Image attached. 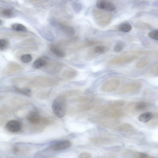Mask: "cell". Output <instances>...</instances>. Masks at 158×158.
Masks as SVG:
<instances>
[{
    "mask_svg": "<svg viewBox=\"0 0 158 158\" xmlns=\"http://www.w3.org/2000/svg\"><path fill=\"white\" fill-rule=\"evenodd\" d=\"M125 45L122 42L117 43L114 48V51L115 52L119 53L122 51L124 49Z\"/></svg>",
    "mask_w": 158,
    "mask_h": 158,
    "instance_id": "4316f807",
    "label": "cell"
},
{
    "mask_svg": "<svg viewBox=\"0 0 158 158\" xmlns=\"http://www.w3.org/2000/svg\"><path fill=\"white\" fill-rule=\"evenodd\" d=\"M142 86L140 82H136L127 84L121 87L118 91L119 95H125L136 92L139 90Z\"/></svg>",
    "mask_w": 158,
    "mask_h": 158,
    "instance_id": "5b68a950",
    "label": "cell"
},
{
    "mask_svg": "<svg viewBox=\"0 0 158 158\" xmlns=\"http://www.w3.org/2000/svg\"><path fill=\"white\" fill-rule=\"evenodd\" d=\"M120 84V81L118 79H110L103 84L101 90L105 92H112L116 90L119 87Z\"/></svg>",
    "mask_w": 158,
    "mask_h": 158,
    "instance_id": "8992f818",
    "label": "cell"
},
{
    "mask_svg": "<svg viewBox=\"0 0 158 158\" xmlns=\"http://www.w3.org/2000/svg\"><path fill=\"white\" fill-rule=\"evenodd\" d=\"M6 127L10 132L16 133L19 132L22 130V125L19 121L16 120H12L7 123Z\"/></svg>",
    "mask_w": 158,
    "mask_h": 158,
    "instance_id": "8fae6325",
    "label": "cell"
},
{
    "mask_svg": "<svg viewBox=\"0 0 158 158\" xmlns=\"http://www.w3.org/2000/svg\"><path fill=\"white\" fill-rule=\"evenodd\" d=\"M94 106V104L89 103L83 105L81 106L82 109L84 110H88L92 108Z\"/></svg>",
    "mask_w": 158,
    "mask_h": 158,
    "instance_id": "e575fe53",
    "label": "cell"
},
{
    "mask_svg": "<svg viewBox=\"0 0 158 158\" xmlns=\"http://www.w3.org/2000/svg\"><path fill=\"white\" fill-rule=\"evenodd\" d=\"M138 58V57L135 56L117 57L111 59L109 61L108 64L110 65H115L129 63L134 62Z\"/></svg>",
    "mask_w": 158,
    "mask_h": 158,
    "instance_id": "52a82bcc",
    "label": "cell"
},
{
    "mask_svg": "<svg viewBox=\"0 0 158 158\" xmlns=\"http://www.w3.org/2000/svg\"><path fill=\"white\" fill-rule=\"evenodd\" d=\"M97 7L100 10L108 12H112L116 8L114 5L108 0H98Z\"/></svg>",
    "mask_w": 158,
    "mask_h": 158,
    "instance_id": "ba28073f",
    "label": "cell"
},
{
    "mask_svg": "<svg viewBox=\"0 0 158 158\" xmlns=\"http://www.w3.org/2000/svg\"><path fill=\"white\" fill-rule=\"evenodd\" d=\"M66 108V100L64 96L58 97L53 103L52 109L53 112L59 118H62L65 115Z\"/></svg>",
    "mask_w": 158,
    "mask_h": 158,
    "instance_id": "6da1fadb",
    "label": "cell"
},
{
    "mask_svg": "<svg viewBox=\"0 0 158 158\" xmlns=\"http://www.w3.org/2000/svg\"><path fill=\"white\" fill-rule=\"evenodd\" d=\"M131 25L128 23H124L120 25L118 27V30L124 33L130 31L132 29Z\"/></svg>",
    "mask_w": 158,
    "mask_h": 158,
    "instance_id": "44dd1931",
    "label": "cell"
},
{
    "mask_svg": "<svg viewBox=\"0 0 158 158\" xmlns=\"http://www.w3.org/2000/svg\"><path fill=\"white\" fill-rule=\"evenodd\" d=\"M101 43V42L98 41L88 40L84 42L80 46L81 48H86L92 47L99 44Z\"/></svg>",
    "mask_w": 158,
    "mask_h": 158,
    "instance_id": "603a6c76",
    "label": "cell"
},
{
    "mask_svg": "<svg viewBox=\"0 0 158 158\" xmlns=\"http://www.w3.org/2000/svg\"><path fill=\"white\" fill-rule=\"evenodd\" d=\"M77 38H74L70 39L63 40L60 41L59 45L60 46H67L73 44L77 42L78 40Z\"/></svg>",
    "mask_w": 158,
    "mask_h": 158,
    "instance_id": "7402d4cb",
    "label": "cell"
},
{
    "mask_svg": "<svg viewBox=\"0 0 158 158\" xmlns=\"http://www.w3.org/2000/svg\"><path fill=\"white\" fill-rule=\"evenodd\" d=\"M41 0H30V1L34 3H39Z\"/></svg>",
    "mask_w": 158,
    "mask_h": 158,
    "instance_id": "8d00e7d4",
    "label": "cell"
},
{
    "mask_svg": "<svg viewBox=\"0 0 158 158\" xmlns=\"http://www.w3.org/2000/svg\"><path fill=\"white\" fill-rule=\"evenodd\" d=\"M21 60L25 63H28L32 59V57L30 54H26L22 55L21 57Z\"/></svg>",
    "mask_w": 158,
    "mask_h": 158,
    "instance_id": "f1b7e54d",
    "label": "cell"
},
{
    "mask_svg": "<svg viewBox=\"0 0 158 158\" xmlns=\"http://www.w3.org/2000/svg\"><path fill=\"white\" fill-rule=\"evenodd\" d=\"M2 20H0V25H1L2 24Z\"/></svg>",
    "mask_w": 158,
    "mask_h": 158,
    "instance_id": "74e56055",
    "label": "cell"
},
{
    "mask_svg": "<svg viewBox=\"0 0 158 158\" xmlns=\"http://www.w3.org/2000/svg\"><path fill=\"white\" fill-rule=\"evenodd\" d=\"M12 27L13 29L17 31H26L27 30L26 27L21 24H14L12 25Z\"/></svg>",
    "mask_w": 158,
    "mask_h": 158,
    "instance_id": "d4e9b609",
    "label": "cell"
},
{
    "mask_svg": "<svg viewBox=\"0 0 158 158\" xmlns=\"http://www.w3.org/2000/svg\"><path fill=\"white\" fill-rule=\"evenodd\" d=\"M149 73L154 75H157L158 74V65L157 63L153 66L149 70Z\"/></svg>",
    "mask_w": 158,
    "mask_h": 158,
    "instance_id": "d6a6232c",
    "label": "cell"
},
{
    "mask_svg": "<svg viewBox=\"0 0 158 158\" xmlns=\"http://www.w3.org/2000/svg\"><path fill=\"white\" fill-rule=\"evenodd\" d=\"M148 104L144 101H139L136 103L133 106V109L137 111L145 110L148 107Z\"/></svg>",
    "mask_w": 158,
    "mask_h": 158,
    "instance_id": "d6986e66",
    "label": "cell"
},
{
    "mask_svg": "<svg viewBox=\"0 0 158 158\" xmlns=\"http://www.w3.org/2000/svg\"><path fill=\"white\" fill-rule=\"evenodd\" d=\"M16 89L19 92L27 96H30L31 95V90L29 88H17Z\"/></svg>",
    "mask_w": 158,
    "mask_h": 158,
    "instance_id": "484cf974",
    "label": "cell"
},
{
    "mask_svg": "<svg viewBox=\"0 0 158 158\" xmlns=\"http://www.w3.org/2000/svg\"><path fill=\"white\" fill-rule=\"evenodd\" d=\"M134 157L136 158H153V157L145 153L137 152L134 153L133 154Z\"/></svg>",
    "mask_w": 158,
    "mask_h": 158,
    "instance_id": "cb8c5ba5",
    "label": "cell"
},
{
    "mask_svg": "<svg viewBox=\"0 0 158 158\" xmlns=\"http://www.w3.org/2000/svg\"><path fill=\"white\" fill-rule=\"evenodd\" d=\"M22 69V67L19 64L11 62L6 67L5 73L7 75H13L19 72Z\"/></svg>",
    "mask_w": 158,
    "mask_h": 158,
    "instance_id": "30bf717a",
    "label": "cell"
},
{
    "mask_svg": "<svg viewBox=\"0 0 158 158\" xmlns=\"http://www.w3.org/2000/svg\"><path fill=\"white\" fill-rule=\"evenodd\" d=\"M49 60L44 57L39 58L36 60L33 64V67L35 69H39L46 67L49 62Z\"/></svg>",
    "mask_w": 158,
    "mask_h": 158,
    "instance_id": "5bb4252c",
    "label": "cell"
},
{
    "mask_svg": "<svg viewBox=\"0 0 158 158\" xmlns=\"http://www.w3.org/2000/svg\"><path fill=\"white\" fill-rule=\"evenodd\" d=\"M9 45L8 40L5 39H0V49L5 50L7 49Z\"/></svg>",
    "mask_w": 158,
    "mask_h": 158,
    "instance_id": "83f0119b",
    "label": "cell"
},
{
    "mask_svg": "<svg viewBox=\"0 0 158 158\" xmlns=\"http://www.w3.org/2000/svg\"><path fill=\"white\" fill-rule=\"evenodd\" d=\"M58 82V80L51 78L38 77L32 79L30 83L33 86L49 87L55 85Z\"/></svg>",
    "mask_w": 158,
    "mask_h": 158,
    "instance_id": "3957f363",
    "label": "cell"
},
{
    "mask_svg": "<svg viewBox=\"0 0 158 158\" xmlns=\"http://www.w3.org/2000/svg\"><path fill=\"white\" fill-rule=\"evenodd\" d=\"M100 110L103 116L108 117L119 118L124 115V113L122 111L115 109L109 105L102 106L100 108Z\"/></svg>",
    "mask_w": 158,
    "mask_h": 158,
    "instance_id": "277c9868",
    "label": "cell"
},
{
    "mask_svg": "<svg viewBox=\"0 0 158 158\" xmlns=\"http://www.w3.org/2000/svg\"><path fill=\"white\" fill-rule=\"evenodd\" d=\"M149 63L148 61H143L139 62L136 64V68L138 69H142L147 66Z\"/></svg>",
    "mask_w": 158,
    "mask_h": 158,
    "instance_id": "f546056e",
    "label": "cell"
},
{
    "mask_svg": "<svg viewBox=\"0 0 158 158\" xmlns=\"http://www.w3.org/2000/svg\"><path fill=\"white\" fill-rule=\"evenodd\" d=\"M153 117V113L151 112H147L140 115L138 118L140 122L146 123L151 120Z\"/></svg>",
    "mask_w": 158,
    "mask_h": 158,
    "instance_id": "2e32d148",
    "label": "cell"
},
{
    "mask_svg": "<svg viewBox=\"0 0 158 158\" xmlns=\"http://www.w3.org/2000/svg\"><path fill=\"white\" fill-rule=\"evenodd\" d=\"M106 50V47L103 46H98L95 47L94 51L96 54H102Z\"/></svg>",
    "mask_w": 158,
    "mask_h": 158,
    "instance_id": "4dcf8cb0",
    "label": "cell"
},
{
    "mask_svg": "<svg viewBox=\"0 0 158 158\" xmlns=\"http://www.w3.org/2000/svg\"><path fill=\"white\" fill-rule=\"evenodd\" d=\"M49 49L51 52L56 56L60 58H63L66 56V53L59 46L55 45H51Z\"/></svg>",
    "mask_w": 158,
    "mask_h": 158,
    "instance_id": "4fadbf2b",
    "label": "cell"
},
{
    "mask_svg": "<svg viewBox=\"0 0 158 158\" xmlns=\"http://www.w3.org/2000/svg\"><path fill=\"white\" fill-rule=\"evenodd\" d=\"M91 140L95 144L99 145L107 144L111 143L110 139L104 137H94L91 138Z\"/></svg>",
    "mask_w": 158,
    "mask_h": 158,
    "instance_id": "e0dca14e",
    "label": "cell"
},
{
    "mask_svg": "<svg viewBox=\"0 0 158 158\" xmlns=\"http://www.w3.org/2000/svg\"><path fill=\"white\" fill-rule=\"evenodd\" d=\"M27 117L31 123L34 124L47 125L49 123L47 119L40 116L38 110L35 109L31 111L28 114Z\"/></svg>",
    "mask_w": 158,
    "mask_h": 158,
    "instance_id": "7a4b0ae2",
    "label": "cell"
},
{
    "mask_svg": "<svg viewBox=\"0 0 158 158\" xmlns=\"http://www.w3.org/2000/svg\"><path fill=\"white\" fill-rule=\"evenodd\" d=\"M77 74V72L76 70L72 69H69L64 71L62 75L65 78L71 79L75 77Z\"/></svg>",
    "mask_w": 158,
    "mask_h": 158,
    "instance_id": "ac0fdd59",
    "label": "cell"
},
{
    "mask_svg": "<svg viewBox=\"0 0 158 158\" xmlns=\"http://www.w3.org/2000/svg\"><path fill=\"white\" fill-rule=\"evenodd\" d=\"M149 37L156 41L158 40V30H155L150 32L148 34Z\"/></svg>",
    "mask_w": 158,
    "mask_h": 158,
    "instance_id": "836d02e7",
    "label": "cell"
},
{
    "mask_svg": "<svg viewBox=\"0 0 158 158\" xmlns=\"http://www.w3.org/2000/svg\"><path fill=\"white\" fill-rule=\"evenodd\" d=\"M60 27L63 32L69 36L72 37L75 34V30L71 26L61 24Z\"/></svg>",
    "mask_w": 158,
    "mask_h": 158,
    "instance_id": "9a60e30c",
    "label": "cell"
},
{
    "mask_svg": "<svg viewBox=\"0 0 158 158\" xmlns=\"http://www.w3.org/2000/svg\"><path fill=\"white\" fill-rule=\"evenodd\" d=\"M113 128L115 131L126 133H134L136 130L131 125L127 123H121L113 126Z\"/></svg>",
    "mask_w": 158,
    "mask_h": 158,
    "instance_id": "9c48e42d",
    "label": "cell"
},
{
    "mask_svg": "<svg viewBox=\"0 0 158 158\" xmlns=\"http://www.w3.org/2000/svg\"><path fill=\"white\" fill-rule=\"evenodd\" d=\"M124 105V102L121 101H114L109 103V106L114 108L122 107Z\"/></svg>",
    "mask_w": 158,
    "mask_h": 158,
    "instance_id": "1f68e13d",
    "label": "cell"
},
{
    "mask_svg": "<svg viewBox=\"0 0 158 158\" xmlns=\"http://www.w3.org/2000/svg\"><path fill=\"white\" fill-rule=\"evenodd\" d=\"M71 145V142L69 141H59L51 145L49 149L53 151H58L70 148Z\"/></svg>",
    "mask_w": 158,
    "mask_h": 158,
    "instance_id": "7c38bea8",
    "label": "cell"
},
{
    "mask_svg": "<svg viewBox=\"0 0 158 158\" xmlns=\"http://www.w3.org/2000/svg\"><path fill=\"white\" fill-rule=\"evenodd\" d=\"M0 15L10 18L14 15V12L12 10L10 9L0 8Z\"/></svg>",
    "mask_w": 158,
    "mask_h": 158,
    "instance_id": "ffe728a7",
    "label": "cell"
},
{
    "mask_svg": "<svg viewBox=\"0 0 158 158\" xmlns=\"http://www.w3.org/2000/svg\"><path fill=\"white\" fill-rule=\"evenodd\" d=\"M91 157V154L89 153H82L79 155V157L81 158H90Z\"/></svg>",
    "mask_w": 158,
    "mask_h": 158,
    "instance_id": "d590c367",
    "label": "cell"
}]
</instances>
